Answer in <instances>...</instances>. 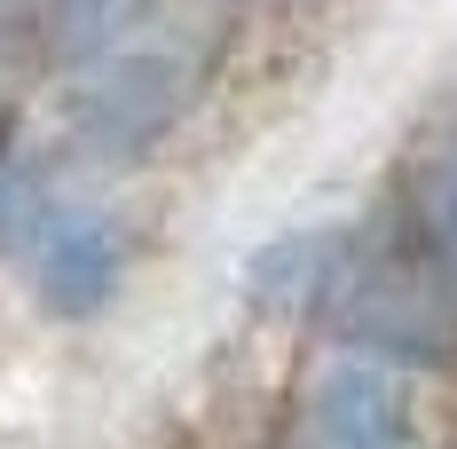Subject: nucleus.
I'll return each instance as SVG.
<instances>
[{
	"mask_svg": "<svg viewBox=\"0 0 457 449\" xmlns=\"http://www.w3.org/2000/svg\"><path fill=\"white\" fill-rule=\"evenodd\" d=\"M189 95V55L166 40H119L95 47V63L71 87V135L95 158H127L158 135Z\"/></svg>",
	"mask_w": 457,
	"mask_h": 449,
	"instance_id": "f257e3e1",
	"label": "nucleus"
},
{
	"mask_svg": "<svg viewBox=\"0 0 457 449\" xmlns=\"http://www.w3.org/2000/svg\"><path fill=\"white\" fill-rule=\"evenodd\" d=\"M16 253H24V269H32V292H40L55 315L103 308V300L119 292V276H127V237H119V221L79 213V205H63V197L40 205V221L24 229Z\"/></svg>",
	"mask_w": 457,
	"mask_h": 449,
	"instance_id": "f03ea898",
	"label": "nucleus"
},
{
	"mask_svg": "<svg viewBox=\"0 0 457 449\" xmlns=\"http://www.w3.org/2000/svg\"><path fill=\"white\" fill-rule=\"evenodd\" d=\"M111 8H119V0H47V40L95 47V40H103V24H111Z\"/></svg>",
	"mask_w": 457,
	"mask_h": 449,
	"instance_id": "7ed1b4c3",
	"label": "nucleus"
},
{
	"mask_svg": "<svg viewBox=\"0 0 457 449\" xmlns=\"http://www.w3.org/2000/svg\"><path fill=\"white\" fill-rule=\"evenodd\" d=\"M32 24V0H0V40H16Z\"/></svg>",
	"mask_w": 457,
	"mask_h": 449,
	"instance_id": "20e7f679",
	"label": "nucleus"
}]
</instances>
